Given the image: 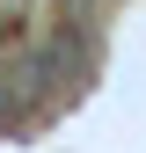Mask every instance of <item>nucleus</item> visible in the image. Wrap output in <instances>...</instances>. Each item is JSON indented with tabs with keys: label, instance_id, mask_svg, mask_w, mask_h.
<instances>
[{
	"label": "nucleus",
	"instance_id": "f257e3e1",
	"mask_svg": "<svg viewBox=\"0 0 146 153\" xmlns=\"http://www.w3.org/2000/svg\"><path fill=\"white\" fill-rule=\"evenodd\" d=\"M29 7H36V0H0V44H7V36L29 22Z\"/></svg>",
	"mask_w": 146,
	"mask_h": 153
}]
</instances>
